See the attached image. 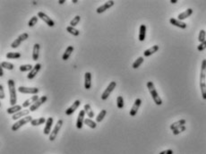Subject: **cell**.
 <instances>
[{
    "mask_svg": "<svg viewBox=\"0 0 206 154\" xmlns=\"http://www.w3.org/2000/svg\"><path fill=\"white\" fill-rule=\"evenodd\" d=\"M200 89L203 99L206 100V59H203L202 62L200 73Z\"/></svg>",
    "mask_w": 206,
    "mask_h": 154,
    "instance_id": "obj_1",
    "label": "cell"
},
{
    "mask_svg": "<svg viewBox=\"0 0 206 154\" xmlns=\"http://www.w3.org/2000/svg\"><path fill=\"white\" fill-rule=\"evenodd\" d=\"M8 84V90H9V94H10V104L12 106L17 105V95H16V90H15V83L14 80L9 79L7 81Z\"/></svg>",
    "mask_w": 206,
    "mask_h": 154,
    "instance_id": "obj_2",
    "label": "cell"
},
{
    "mask_svg": "<svg viewBox=\"0 0 206 154\" xmlns=\"http://www.w3.org/2000/svg\"><path fill=\"white\" fill-rule=\"evenodd\" d=\"M147 88L150 91L151 95V98L153 99L154 102H155V104L158 105V106H160L162 104V100H161L160 97L159 96V93L157 92V90L155 89V86H154L152 81H148L147 83Z\"/></svg>",
    "mask_w": 206,
    "mask_h": 154,
    "instance_id": "obj_3",
    "label": "cell"
},
{
    "mask_svg": "<svg viewBox=\"0 0 206 154\" xmlns=\"http://www.w3.org/2000/svg\"><path fill=\"white\" fill-rule=\"evenodd\" d=\"M33 119H32V116H26L24 117H23L22 119H20L19 121L15 122V124L13 125L12 126V130L13 131H17L18 129H20L23 126L26 125L27 123H30Z\"/></svg>",
    "mask_w": 206,
    "mask_h": 154,
    "instance_id": "obj_4",
    "label": "cell"
},
{
    "mask_svg": "<svg viewBox=\"0 0 206 154\" xmlns=\"http://www.w3.org/2000/svg\"><path fill=\"white\" fill-rule=\"evenodd\" d=\"M63 123H64V122H63V120H62V119H59V120L57 122V124H56L54 129L52 130V132H51V133L49 135V141H50V142H53V141L57 138V135L58 132L60 131L62 126H63Z\"/></svg>",
    "mask_w": 206,
    "mask_h": 154,
    "instance_id": "obj_5",
    "label": "cell"
},
{
    "mask_svg": "<svg viewBox=\"0 0 206 154\" xmlns=\"http://www.w3.org/2000/svg\"><path fill=\"white\" fill-rule=\"evenodd\" d=\"M18 91L21 93H25V94H32V95H37L39 92V89L36 87H24V86H20L18 88Z\"/></svg>",
    "mask_w": 206,
    "mask_h": 154,
    "instance_id": "obj_6",
    "label": "cell"
},
{
    "mask_svg": "<svg viewBox=\"0 0 206 154\" xmlns=\"http://www.w3.org/2000/svg\"><path fill=\"white\" fill-rule=\"evenodd\" d=\"M116 86H117V83H116V81H111V83L109 84V86L106 88V90H104V92L102 93V95H101V99H102V100H106V99L109 98V96L110 95L111 92L114 90V89L116 88Z\"/></svg>",
    "mask_w": 206,
    "mask_h": 154,
    "instance_id": "obj_7",
    "label": "cell"
},
{
    "mask_svg": "<svg viewBox=\"0 0 206 154\" xmlns=\"http://www.w3.org/2000/svg\"><path fill=\"white\" fill-rule=\"evenodd\" d=\"M28 38H29V34L26 33V32H24V33H23V34H21L17 39H15V41L11 44V48H18V47L21 45V43H22L23 41H24V40H26Z\"/></svg>",
    "mask_w": 206,
    "mask_h": 154,
    "instance_id": "obj_8",
    "label": "cell"
},
{
    "mask_svg": "<svg viewBox=\"0 0 206 154\" xmlns=\"http://www.w3.org/2000/svg\"><path fill=\"white\" fill-rule=\"evenodd\" d=\"M47 99H48V98H47V96H41L34 104H32V106L30 107V112H34V111H36L41 105H42L43 103H45V102L47 101Z\"/></svg>",
    "mask_w": 206,
    "mask_h": 154,
    "instance_id": "obj_9",
    "label": "cell"
},
{
    "mask_svg": "<svg viewBox=\"0 0 206 154\" xmlns=\"http://www.w3.org/2000/svg\"><path fill=\"white\" fill-rule=\"evenodd\" d=\"M38 17L40 18L41 20H42L43 22H45L49 27H53L55 25V23L52 19H51L50 17H48L46 14H44L43 12H39L38 13Z\"/></svg>",
    "mask_w": 206,
    "mask_h": 154,
    "instance_id": "obj_10",
    "label": "cell"
},
{
    "mask_svg": "<svg viewBox=\"0 0 206 154\" xmlns=\"http://www.w3.org/2000/svg\"><path fill=\"white\" fill-rule=\"evenodd\" d=\"M115 2L113 1V0H109V1H107L104 5L100 6V7L97 8V13L98 14H101V13H104L106 10H109L110 7H112L114 6Z\"/></svg>",
    "mask_w": 206,
    "mask_h": 154,
    "instance_id": "obj_11",
    "label": "cell"
},
{
    "mask_svg": "<svg viewBox=\"0 0 206 154\" xmlns=\"http://www.w3.org/2000/svg\"><path fill=\"white\" fill-rule=\"evenodd\" d=\"M142 104V99H136L135 100V103H133L131 110H130V116L131 117H135L137 114V111L139 110V108Z\"/></svg>",
    "mask_w": 206,
    "mask_h": 154,
    "instance_id": "obj_12",
    "label": "cell"
},
{
    "mask_svg": "<svg viewBox=\"0 0 206 154\" xmlns=\"http://www.w3.org/2000/svg\"><path fill=\"white\" fill-rule=\"evenodd\" d=\"M84 116H85V111L84 110H81L80 113L78 114V117H77V121H76V127L78 129H82V126L84 124Z\"/></svg>",
    "mask_w": 206,
    "mask_h": 154,
    "instance_id": "obj_13",
    "label": "cell"
},
{
    "mask_svg": "<svg viewBox=\"0 0 206 154\" xmlns=\"http://www.w3.org/2000/svg\"><path fill=\"white\" fill-rule=\"evenodd\" d=\"M53 117H48L47 119V122H46V126L44 127V130H43V133L45 135H49L51 133V127H52V125H53Z\"/></svg>",
    "mask_w": 206,
    "mask_h": 154,
    "instance_id": "obj_14",
    "label": "cell"
},
{
    "mask_svg": "<svg viewBox=\"0 0 206 154\" xmlns=\"http://www.w3.org/2000/svg\"><path fill=\"white\" fill-rule=\"evenodd\" d=\"M80 105H81V101H80V100H75L74 103H73V105H72L70 108H68L66 110V116H71V115L73 114V113L80 107Z\"/></svg>",
    "mask_w": 206,
    "mask_h": 154,
    "instance_id": "obj_15",
    "label": "cell"
},
{
    "mask_svg": "<svg viewBox=\"0 0 206 154\" xmlns=\"http://www.w3.org/2000/svg\"><path fill=\"white\" fill-rule=\"evenodd\" d=\"M40 68H41V65L40 64H36L34 66H33V68H32V70L30 72V73L28 74V75H27V78L28 79H30V80H32V79H33L35 76H36V75L39 73V70H40Z\"/></svg>",
    "mask_w": 206,
    "mask_h": 154,
    "instance_id": "obj_16",
    "label": "cell"
},
{
    "mask_svg": "<svg viewBox=\"0 0 206 154\" xmlns=\"http://www.w3.org/2000/svg\"><path fill=\"white\" fill-rule=\"evenodd\" d=\"M39 99V98L38 95H33V96H32L30 99H28L27 100H25V101L24 102V103H23V108H28V107H30L32 104H34Z\"/></svg>",
    "mask_w": 206,
    "mask_h": 154,
    "instance_id": "obj_17",
    "label": "cell"
},
{
    "mask_svg": "<svg viewBox=\"0 0 206 154\" xmlns=\"http://www.w3.org/2000/svg\"><path fill=\"white\" fill-rule=\"evenodd\" d=\"M29 113H30V109H24V110H21L19 111L18 113H16V114L13 115L12 117V119L13 120H18V119H22L23 117H26L29 115Z\"/></svg>",
    "mask_w": 206,
    "mask_h": 154,
    "instance_id": "obj_18",
    "label": "cell"
},
{
    "mask_svg": "<svg viewBox=\"0 0 206 154\" xmlns=\"http://www.w3.org/2000/svg\"><path fill=\"white\" fill-rule=\"evenodd\" d=\"M169 23H170L172 25H174V26H177V27H178V28H181V29H185V28L187 27V23H184V22H182V21H179L178 19L171 18V19L169 20Z\"/></svg>",
    "mask_w": 206,
    "mask_h": 154,
    "instance_id": "obj_19",
    "label": "cell"
},
{
    "mask_svg": "<svg viewBox=\"0 0 206 154\" xmlns=\"http://www.w3.org/2000/svg\"><path fill=\"white\" fill-rule=\"evenodd\" d=\"M91 87V74L90 72H86L84 75V88L90 90Z\"/></svg>",
    "mask_w": 206,
    "mask_h": 154,
    "instance_id": "obj_20",
    "label": "cell"
},
{
    "mask_svg": "<svg viewBox=\"0 0 206 154\" xmlns=\"http://www.w3.org/2000/svg\"><path fill=\"white\" fill-rule=\"evenodd\" d=\"M158 50H159V46L158 45H154L151 48H148V49H146L145 51H144L143 56L144 57H150V56L153 55L154 53H156Z\"/></svg>",
    "mask_w": 206,
    "mask_h": 154,
    "instance_id": "obj_21",
    "label": "cell"
},
{
    "mask_svg": "<svg viewBox=\"0 0 206 154\" xmlns=\"http://www.w3.org/2000/svg\"><path fill=\"white\" fill-rule=\"evenodd\" d=\"M192 14H193V10H192L191 8H188L187 10H185V12L179 14L178 16V19L179 20V21H183V20L188 18Z\"/></svg>",
    "mask_w": 206,
    "mask_h": 154,
    "instance_id": "obj_22",
    "label": "cell"
},
{
    "mask_svg": "<svg viewBox=\"0 0 206 154\" xmlns=\"http://www.w3.org/2000/svg\"><path fill=\"white\" fill-rule=\"evenodd\" d=\"M22 107L23 106H21V105H15V106H12V107H10L6 109L7 113L10 115H15L16 114V113H18L19 111L22 110Z\"/></svg>",
    "mask_w": 206,
    "mask_h": 154,
    "instance_id": "obj_23",
    "label": "cell"
},
{
    "mask_svg": "<svg viewBox=\"0 0 206 154\" xmlns=\"http://www.w3.org/2000/svg\"><path fill=\"white\" fill-rule=\"evenodd\" d=\"M39 43H35L33 46V49H32V59L33 61H37L39 59Z\"/></svg>",
    "mask_w": 206,
    "mask_h": 154,
    "instance_id": "obj_24",
    "label": "cell"
},
{
    "mask_svg": "<svg viewBox=\"0 0 206 154\" xmlns=\"http://www.w3.org/2000/svg\"><path fill=\"white\" fill-rule=\"evenodd\" d=\"M146 37V26L144 24H142L140 26V32H139V40L143 41Z\"/></svg>",
    "mask_w": 206,
    "mask_h": 154,
    "instance_id": "obj_25",
    "label": "cell"
},
{
    "mask_svg": "<svg viewBox=\"0 0 206 154\" xmlns=\"http://www.w3.org/2000/svg\"><path fill=\"white\" fill-rule=\"evenodd\" d=\"M74 47L73 46H68L67 47V48L66 49V51H65V53L63 54V56H62V59L63 60H67L69 57H70V56H71V54L73 53V51H74Z\"/></svg>",
    "mask_w": 206,
    "mask_h": 154,
    "instance_id": "obj_26",
    "label": "cell"
},
{
    "mask_svg": "<svg viewBox=\"0 0 206 154\" xmlns=\"http://www.w3.org/2000/svg\"><path fill=\"white\" fill-rule=\"evenodd\" d=\"M185 122H187V121H185V119H180V120H178L177 122H175V123H173V124L170 125V129L173 131V130L177 129V128H178L180 126H183L185 125Z\"/></svg>",
    "mask_w": 206,
    "mask_h": 154,
    "instance_id": "obj_27",
    "label": "cell"
},
{
    "mask_svg": "<svg viewBox=\"0 0 206 154\" xmlns=\"http://www.w3.org/2000/svg\"><path fill=\"white\" fill-rule=\"evenodd\" d=\"M46 122H47V119L45 117H39V118H37V119H33L32 122H30V125L33 126H37L46 124Z\"/></svg>",
    "mask_w": 206,
    "mask_h": 154,
    "instance_id": "obj_28",
    "label": "cell"
},
{
    "mask_svg": "<svg viewBox=\"0 0 206 154\" xmlns=\"http://www.w3.org/2000/svg\"><path fill=\"white\" fill-rule=\"evenodd\" d=\"M84 111H85V113L87 114V116L90 117V118H92V117H94V112H93V110L91 109V105L90 104H85L84 105Z\"/></svg>",
    "mask_w": 206,
    "mask_h": 154,
    "instance_id": "obj_29",
    "label": "cell"
},
{
    "mask_svg": "<svg viewBox=\"0 0 206 154\" xmlns=\"http://www.w3.org/2000/svg\"><path fill=\"white\" fill-rule=\"evenodd\" d=\"M84 124H85L86 126H89L90 128H91V129H94V128H96V126H97L96 122H94L91 118H86V119L84 120Z\"/></svg>",
    "mask_w": 206,
    "mask_h": 154,
    "instance_id": "obj_30",
    "label": "cell"
},
{
    "mask_svg": "<svg viewBox=\"0 0 206 154\" xmlns=\"http://www.w3.org/2000/svg\"><path fill=\"white\" fill-rule=\"evenodd\" d=\"M6 57L8 59H17V58L21 57V53H19V52H8L6 55Z\"/></svg>",
    "mask_w": 206,
    "mask_h": 154,
    "instance_id": "obj_31",
    "label": "cell"
},
{
    "mask_svg": "<svg viewBox=\"0 0 206 154\" xmlns=\"http://www.w3.org/2000/svg\"><path fill=\"white\" fill-rule=\"evenodd\" d=\"M143 61H144V59H143V57H138L135 62L133 63V69H137L138 67H140V66L143 63Z\"/></svg>",
    "mask_w": 206,
    "mask_h": 154,
    "instance_id": "obj_32",
    "label": "cell"
},
{
    "mask_svg": "<svg viewBox=\"0 0 206 154\" xmlns=\"http://www.w3.org/2000/svg\"><path fill=\"white\" fill-rule=\"evenodd\" d=\"M66 30H67V32H68L70 34L74 35V36H79V34H80L79 30H78L77 29H75V27H72V26L66 27Z\"/></svg>",
    "mask_w": 206,
    "mask_h": 154,
    "instance_id": "obj_33",
    "label": "cell"
},
{
    "mask_svg": "<svg viewBox=\"0 0 206 154\" xmlns=\"http://www.w3.org/2000/svg\"><path fill=\"white\" fill-rule=\"evenodd\" d=\"M106 114H107L106 109H102V110L100 112V114H99V115L97 116V117H96V122H97V123H100L103 119H104Z\"/></svg>",
    "mask_w": 206,
    "mask_h": 154,
    "instance_id": "obj_34",
    "label": "cell"
},
{
    "mask_svg": "<svg viewBox=\"0 0 206 154\" xmlns=\"http://www.w3.org/2000/svg\"><path fill=\"white\" fill-rule=\"evenodd\" d=\"M38 20H39L38 16H32V18L30 19V21L28 22V26L29 27H33L35 24H37Z\"/></svg>",
    "mask_w": 206,
    "mask_h": 154,
    "instance_id": "obj_35",
    "label": "cell"
},
{
    "mask_svg": "<svg viewBox=\"0 0 206 154\" xmlns=\"http://www.w3.org/2000/svg\"><path fill=\"white\" fill-rule=\"evenodd\" d=\"M33 68V66L32 65H22L20 66V71L21 72H28V71H32Z\"/></svg>",
    "mask_w": 206,
    "mask_h": 154,
    "instance_id": "obj_36",
    "label": "cell"
},
{
    "mask_svg": "<svg viewBox=\"0 0 206 154\" xmlns=\"http://www.w3.org/2000/svg\"><path fill=\"white\" fill-rule=\"evenodd\" d=\"M80 20H81V16H80V15H76V16L70 22V26H72V27L76 26V25L79 23Z\"/></svg>",
    "mask_w": 206,
    "mask_h": 154,
    "instance_id": "obj_37",
    "label": "cell"
},
{
    "mask_svg": "<svg viewBox=\"0 0 206 154\" xmlns=\"http://www.w3.org/2000/svg\"><path fill=\"white\" fill-rule=\"evenodd\" d=\"M1 67L7 69V70H13L14 69V65L9 62H2L1 63Z\"/></svg>",
    "mask_w": 206,
    "mask_h": 154,
    "instance_id": "obj_38",
    "label": "cell"
},
{
    "mask_svg": "<svg viewBox=\"0 0 206 154\" xmlns=\"http://www.w3.org/2000/svg\"><path fill=\"white\" fill-rule=\"evenodd\" d=\"M205 36H206V32L204 30H201L199 32V36H198V40L202 43L203 41H205Z\"/></svg>",
    "mask_w": 206,
    "mask_h": 154,
    "instance_id": "obj_39",
    "label": "cell"
},
{
    "mask_svg": "<svg viewBox=\"0 0 206 154\" xmlns=\"http://www.w3.org/2000/svg\"><path fill=\"white\" fill-rule=\"evenodd\" d=\"M117 106L120 109L124 108V99H123L122 96H118L117 98Z\"/></svg>",
    "mask_w": 206,
    "mask_h": 154,
    "instance_id": "obj_40",
    "label": "cell"
},
{
    "mask_svg": "<svg viewBox=\"0 0 206 154\" xmlns=\"http://www.w3.org/2000/svg\"><path fill=\"white\" fill-rule=\"evenodd\" d=\"M185 126H180V127H178V128H177V129H175V130H173V135H179L180 133H182V132H184V131H185Z\"/></svg>",
    "mask_w": 206,
    "mask_h": 154,
    "instance_id": "obj_41",
    "label": "cell"
},
{
    "mask_svg": "<svg viewBox=\"0 0 206 154\" xmlns=\"http://www.w3.org/2000/svg\"><path fill=\"white\" fill-rule=\"evenodd\" d=\"M206 48V40L205 41H203V42H202V43H200V45L197 47V49H198V51H203L204 49Z\"/></svg>",
    "mask_w": 206,
    "mask_h": 154,
    "instance_id": "obj_42",
    "label": "cell"
},
{
    "mask_svg": "<svg viewBox=\"0 0 206 154\" xmlns=\"http://www.w3.org/2000/svg\"><path fill=\"white\" fill-rule=\"evenodd\" d=\"M6 97L5 95V90H4V86L0 84V99H4Z\"/></svg>",
    "mask_w": 206,
    "mask_h": 154,
    "instance_id": "obj_43",
    "label": "cell"
},
{
    "mask_svg": "<svg viewBox=\"0 0 206 154\" xmlns=\"http://www.w3.org/2000/svg\"><path fill=\"white\" fill-rule=\"evenodd\" d=\"M160 154H173V151L172 150H166V151H161Z\"/></svg>",
    "mask_w": 206,
    "mask_h": 154,
    "instance_id": "obj_44",
    "label": "cell"
},
{
    "mask_svg": "<svg viewBox=\"0 0 206 154\" xmlns=\"http://www.w3.org/2000/svg\"><path fill=\"white\" fill-rule=\"evenodd\" d=\"M4 75V68L3 67H0V76H3Z\"/></svg>",
    "mask_w": 206,
    "mask_h": 154,
    "instance_id": "obj_45",
    "label": "cell"
},
{
    "mask_svg": "<svg viewBox=\"0 0 206 154\" xmlns=\"http://www.w3.org/2000/svg\"><path fill=\"white\" fill-rule=\"evenodd\" d=\"M66 2V0H59V1H58V3L60 4V5H62V4H64Z\"/></svg>",
    "mask_w": 206,
    "mask_h": 154,
    "instance_id": "obj_46",
    "label": "cell"
},
{
    "mask_svg": "<svg viewBox=\"0 0 206 154\" xmlns=\"http://www.w3.org/2000/svg\"><path fill=\"white\" fill-rule=\"evenodd\" d=\"M178 1H177V0H171V1H170V3H172V4H176Z\"/></svg>",
    "mask_w": 206,
    "mask_h": 154,
    "instance_id": "obj_47",
    "label": "cell"
},
{
    "mask_svg": "<svg viewBox=\"0 0 206 154\" xmlns=\"http://www.w3.org/2000/svg\"><path fill=\"white\" fill-rule=\"evenodd\" d=\"M78 1H77V0H72V3H74V4H76Z\"/></svg>",
    "mask_w": 206,
    "mask_h": 154,
    "instance_id": "obj_48",
    "label": "cell"
}]
</instances>
